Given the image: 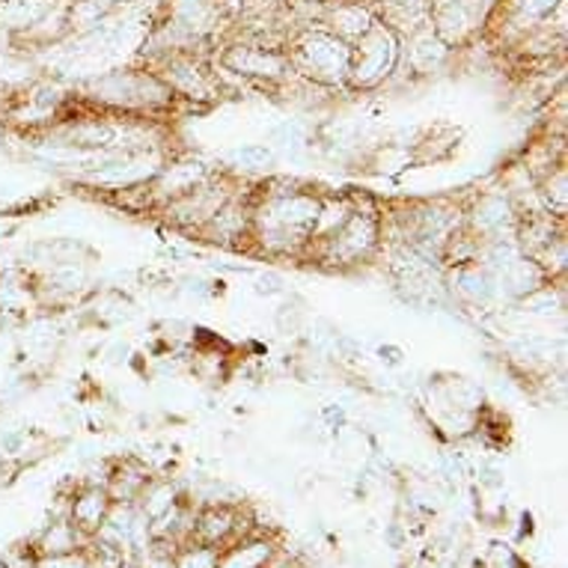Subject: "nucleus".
Here are the masks:
<instances>
[{
    "label": "nucleus",
    "instance_id": "obj_5",
    "mask_svg": "<svg viewBox=\"0 0 568 568\" xmlns=\"http://www.w3.org/2000/svg\"><path fill=\"white\" fill-rule=\"evenodd\" d=\"M259 283H262V286H259V292H265V295H274V292H280V280L277 277H262L259 280Z\"/></svg>",
    "mask_w": 568,
    "mask_h": 568
},
{
    "label": "nucleus",
    "instance_id": "obj_3",
    "mask_svg": "<svg viewBox=\"0 0 568 568\" xmlns=\"http://www.w3.org/2000/svg\"><path fill=\"white\" fill-rule=\"evenodd\" d=\"M217 559H220V548L196 542V548H188L179 554L177 568H217Z\"/></svg>",
    "mask_w": 568,
    "mask_h": 568
},
{
    "label": "nucleus",
    "instance_id": "obj_2",
    "mask_svg": "<svg viewBox=\"0 0 568 568\" xmlns=\"http://www.w3.org/2000/svg\"><path fill=\"white\" fill-rule=\"evenodd\" d=\"M236 530H238L236 512H229V509L224 507L206 509L203 515L196 518V524H194L196 542H200V545H212V548H224V545H227V538L232 536Z\"/></svg>",
    "mask_w": 568,
    "mask_h": 568
},
{
    "label": "nucleus",
    "instance_id": "obj_4",
    "mask_svg": "<svg viewBox=\"0 0 568 568\" xmlns=\"http://www.w3.org/2000/svg\"><path fill=\"white\" fill-rule=\"evenodd\" d=\"M236 158L245 167H262V164H269V161H271V149H269V146H262V144H248V146H241V149H238Z\"/></svg>",
    "mask_w": 568,
    "mask_h": 568
},
{
    "label": "nucleus",
    "instance_id": "obj_6",
    "mask_svg": "<svg viewBox=\"0 0 568 568\" xmlns=\"http://www.w3.org/2000/svg\"><path fill=\"white\" fill-rule=\"evenodd\" d=\"M382 354H387V363H399V361H402V352H399V349H393V345L382 349Z\"/></svg>",
    "mask_w": 568,
    "mask_h": 568
},
{
    "label": "nucleus",
    "instance_id": "obj_1",
    "mask_svg": "<svg viewBox=\"0 0 568 568\" xmlns=\"http://www.w3.org/2000/svg\"><path fill=\"white\" fill-rule=\"evenodd\" d=\"M111 495L104 488H87L83 495H78L72 500V521L75 527L81 530L83 536H95L102 530L104 518L111 512Z\"/></svg>",
    "mask_w": 568,
    "mask_h": 568
}]
</instances>
